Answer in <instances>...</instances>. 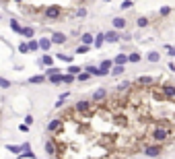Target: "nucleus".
I'll use <instances>...</instances> for the list:
<instances>
[{
	"label": "nucleus",
	"mask_w": 175,
	"mask_h": 159,
	"mask_svg": "<svg viewBox=\"0 0 175 159\" xmlns=\"http://www.w3.org/2000/svg\"><path fill=\"white\" fill-rule=\"evenodd\" d=\"M171 141H173V128L171 126H163V124H157L153 122L150 128L146 132V143H155V145H171Z\"/></svg>",
	"instance_id": "1"
},
{
	"label": "nucleus",
	"mask_w": 175,
	"mask_h": 159,
	"mask_svg": "<svg viewBox=\"0 0 175 159\" xmlns=\"http://www.w3.org/2000/svg\"><path fill=\"white\" fill-rule=\"evenodd\" d=\"M41 17H43L46 21H58V19L64 17V8L58 6V4H50V6H46L41 10Z\"/></svg>",
	"instance_id": "2"
},
{
	"label": "nucleus",
	"mask_w": 175,
	"mask_h": 159,
	"mask_svg": "<svg viewBox=\"0 0 175 159\" xmlns=\"http://www.w3.org/2000/svg\"><path fill=\"white\" fill-rule=\"evenodd\" d=\"M163 149H165V147H161V145H155V143H146V141H144V145L140 147V151L144 153V155H146V157H161L163 155Z\"/></svg>",
	"instance_id": "3"
},
{
	"label": "nucleus",
	"mask_w": 175,
	"mask_h": 159,
	"mask_svg": "<svg viewBox=\"0 0 175 159\" xmlns=\"http://www.w3.org/2000/svg\"><path fill=\"white\" fill-rule=\"evenodd\" d=\"M132 85H136L138 89H150V87H155V85H159V76H138Z\"/></svg>",
	"instance_id": "4"
},
{
	"label": "nucleus",
	"mask_w": 175,
	"mask_h": 159,
	"mask_svg": "<svg viewBox=\"0 0 175 159\" xmlns=\"http://www.w3.org/2000/svg\"><path fill=\"white\" fill-rule=\"evenodd\" d=\"M72 112H76V114H87V116H91L95 112V105L89 101V99H81V101H76V104L72 105Z\"/></svg>",
	"instance_id": "5"
},
{
	"label": "nucleus",
	"mask_w": 175,
	"mask_h": 159,
	"mask_svg": "<svg viewBox=\"0 0 175 159\" xmlns=\"http://www.w3.org/2000/svg\"><path fill=\"white\" fill-rule=\"evenodd\" d=\"M159 93L163 95V99H165V101L173 104V99H175V85H173V83L161 85V87H159Z\"/></svg>",
	"instance_id": "6"
},
{
	"label": "nucleus",
	"mask_w": 175,
	"mask_h": 159,
	"mask_svg": "<svg viewBox=\"0 0 175 159\" xmlns=\"http://www.w3.org/2000/svg\"><path fill=\"white\" fill-rule=\"evenodd\" d=\"M105 99H107V89H105V87H99V89L91 95L89 101H91V104H101V101H105Z\"/></svg>",
	"instance_id": "7"
},
{
	"label": "nucleus",
	"mask_w": 175,
	"mask_h": 159,
	"mask_svg": "<svg viewBox=\"0 0 175 159\" xmlns=\"http://www.w3.org/2000/svg\"><path fill=\"white\" fill-rule=\"evenodd\" d=\"M62 126H64V120H62V118H54V120H50V124H47L46 130L50 132V134H56L58 130H62Z\"/></svg>",
	"instance_id": "8"
},
{
	"label": "nucleus",
	"mask_w": 175,
	"mask_h": 159,
	"mask_svg": "<svg viewBox=\"0 0 175 159\" xmlns=\"http://www.w3.org/2000/svg\"><path fill=\"white\" fill-rule=\"evenodd\" d=\"M103 42H107V43H117L120 42V31H107V33H103Z\"/></svg>",
	"instance_id": "9"
},
{
	"label": "nucleus",
	"mask_w": 175,
	"mask_h": 159,
	"mask_svg": "<svg viewBox=\"0 0 175 159\" xmlns=\"http://www.w3.org/2000/svg\"><path fill=\"white\" fill-rule=\"evenodd\" d=\"M66 33H60V31H54V33H52V37H50V42L52 43H58V46H60V43H66Z\"/></svg>",
	"instance_id": "10"
},
{
	"label": "nucleus",
	"mask_w": 175,
	"mask_h": 159,
	"mask_svg": "<svg viewBox=\"0 0 175 159\" xmlns=\"http://www.w3.org/2000/svg\"><path fill=\"white\" fill-rule=\"evenodd\" d=\"M111 25H113V31H121V29H126L128 21H126L124 17H115L113 21H111Z\"/></svg>",
	"instance_id": "11"
},
{
	"label": "nucleus",
	"mask_w": 175,
	"mask_h": 159,
	"mask_svg": "<svg viewBox=\"0 0 175 159\" xmlns=\"http://www.w3.org/2000/svg\"><path fill=\"white\" fill-rule=\"evenodd\" d=\"M111 66H113V62H111L109 58H105V60H101V62H99V66H97V68L101 70L103 75H109V70H111Z\"/></svg>",
	"instance_id": "12"
},
{
	"label": "nucleus",
	"mask_w": 175,
	"mask_h": 159,
	"mask_svg": "<svg viewBox=\"0 0 175 159\" xmlns=\"http://www.w3.org/2000/svg\"><path fill=\"white\" fill-rule=\"evenodd\" d=\"M37 64H39V66H46V68H50V66H54V58H52L50 54H43L39 60H37Z\"/></svg>",
	"instance_id": "13"
},
{
	"label": "nucleus",
	"mask_w": 175,
	"mask_h": 159,
	"mask_svg": "<svg viewBox=\"0 0 175 159\" xmlns=\"http://www.w3.org/2000/svg\"><path fill=\"white\" fill-rule=\"evenodd\" d=\"M43 149H46V153H47V155H56V143H54V138H52V137H50V138L46 141Z\"/></svg>",
	"instance_id": "14"
},
{
	"label": "nucleus",
	"mask_w": 175,
	"mask_h": 159,
	"mask_svg": "<svg viewBox=\"0 0 175 159\" xmlns=\"http://www.w3.org/2000/svg\"><path fill=\"white\" fill-rule=\"evenodd\" d=\"M23 37H27V39H33V35H35V29L31 27V25H25V27H21V33Z\"/></svg>",
	"instance_id": "15"
},
{
	"label": "nucleus",
	"mask_w": 175,
	"mask_h": 159,
	"mask_svg": "<svg viewBox=\"0 0 175 159\" xmlns=\"http://www.w3.org/2000/svg\"><path fill=\"white\" fill-rule=\"evenodd\" d=\"M82 70H85V72H89L91 76H105V75L101 72V70H99L97 66H95V64H89V66H85Z\"/></svg>",
	"instance_id": "16"
},
{
	"label": "nucleus",
	"mask_w": 175,
	"mask_h": 159,
	"mask_svg": "<svg viewBox=\"0 0 175 159\" xmlns=\"http://www.w3.org/2000/svg\"><path fill=\"white\" fill-rule=\"evenodd\" d=\"M37 48L43 50V52H47V50L52 48V42H50V37H41V39H37Z\"/></svg>",
	"instance_id": "17"
},
{
	"label": "nucleus",
	"mask_w": 175,
	"mask_h": 159,
	"mask_svg": "<svg viewBox=\"0 0 175 159\" xmlns=\"http://www.w3.org/2000/svg\"><path fill=\"white\" fill-rule=\"evenodd\" d=\"M27 83L29 85H41V83H46V75L41 72V75H35L31 76V79H27Z\"/></svg>",
	"instance_id": "18"
},
{
	"label": "nucleus",
	"mask_w": 175,
	"mask_h": 159,
	"mask_svg": "<svg viewBox=\"0 0 175 159\" xmlns=\"http://www.w3.org/2000/svg\"><path fill=\"white\" fill-rule=\"evenodd\" d=\"M111 62H113L115 66H126V64H128V56L126 54H117L115 56V60H111Z\"/></svg>",
	"instance_id": "19"
},
{
	"label": "nucleus",
	"mask_w": 175,
	"mask_h": 159,
	"mask_svg": "<svg viewBox=\"0 0 175 159\" xmlns=\"http://www.w3.org/2000/svg\"><path fill=\"white\" fill-rule=\"evenodd\" d=\"M46 81H50L52 85H62V72H56V75L46 76Z\"/></svg>",
	"instance_id": "20"
},
{
	"label": "nucleus",
	"mask_w": 175,
	"mask_h": 159,
	"mask_svg": "<svg viewBox=\"0 0 175 159\" xmlns=\"http://www.w3.org/2000/svg\"><path fill=\"white\" fill-rule=\"evenodd\" d=\"M93 37H95L93 33H82V35H81L82 46H93Z\"/></svg>",
	"instance_id": "21"
},
{
	"label": "nucleus",
	"mask_w": 175,
	"mask_h": 159,
	"mask_svg": "<svg viewBox=\"0 0 175 159\" xmlns=\"http://www.w3.org/2000/svg\"><path fill=\"white\" fill-rule=\"evenodd\" d=\"M89 79H91V75H89V72H85V70H81L78 75L74 76V81H78V83H87Z\"/></svg>",
	"instance_id": "22"
},
{
	"label": "nucleus",
	"mask_w": 175,
	"mask_h": 159,
	"mask_svg": "<svg viewBox=\"0 0 175 159\" xmlns=\"http://www.w3.org/2000/svg\"><path fill=\"white\" fill-rule=\"evenodd\" d=\"M136 25H138L140 29H144V27L150 25V19H148V17H138V19H136Z\"/></svg>",
	"instance_id": "23"
},
{
	"label": "nucleus",
	"mask_w": 175,
	"mask_h": 159,
	"mask_svg": "<svg viewBox=\"0 0 175 159\" xmlns=\"http://www.w3.org/2000/svg\"><path fill=\"white\" fill-rule=\"evenodd\" d=\"M103 43H105V42H103V33H97V35L93 37V46L99 50V48H103Z\"/></svg>",
	"instance_id": "24"
},
{
	"label": "nucleus",
	"mask_w": 175,
	"mask_h": 159,
	"mask_svg": "<svg viewBox=\"0 0 175 159\" xmlns=\"http://www.w3.org/2000/svg\"><path fill=\"white\" fill-rule=\"evenodd\" d=\"M142 60V56L138 54V52H130L128 54V62H132V64H138Z\"/></svg>",
	"instance_id": "25"
},
{
	"label": "nucleus",
	"mask_w": 175,
	"mask_h": 159,
	"mask_svg": "<svg viewBox=\"0 0 175 159\" xmlns=\"http://www.w3.org/2000/svg\"><path fill=\"white\" fill-rule=\"evenodd\" d=\"M113 76H120V75H124L126 72V66H111V70H109Z\"/></svg>",
	"instance_id": "26"
},
{
	"label": "nucleus",
	"mask_w": 175,
	"mask_h": 159,
	"mask_svg": "<svg viewBox=\"0 0 175 159\" xmlns=\"http://www.w3.org/2000/svg\"><path fill=\"white\" fill-rule=\"evenodd\" d=\"M81 70H82V66H74V64H70L66 72H68V75H72V76H76L78 72H81Z\"/></svg>",
	"instance_id": "27"
},
{
	"label": "nucleus",
	"mask_w": 175,
	"mask_h": 159,
	"mask_svg": "<svg viewBox=\"0 0 175 159\" xmlns=\"http://www.w3.org/2000/svg\"><path fill=\"white\" fill-rule=\"evenodd\" d=\"M169 14H171V6H161V8H159V17L167 19Z\"/></svg>",
	"instance_id": "28"
},
{
	"label": "nucleus",
	"mask_w": 175,
	"mask_h": 159,
	"mask_svg": "<svg viewBox=\"0 0 175 159\" xmlns=\"http://www.w3.org/2000/svg\"><path fill=\"white\" fill-rule=\"evenodd\" d=\"M74 17H78V19H85V17H87V8H85V6H78L76 10H74Z\"/></svg>",
	"instance_id": "29"
},
{
	"label": "nucleus",
	"mask_w": 175,
	"mask_h": 159,
	"mask_svg": "<svg viewBox=\"0 0 175 159\" xmlns=\"http://www.w3.org/2000/svg\"><path fill=\"white\" fill-rule=\"evenodd\" d=\"M146 58H148V62H159V60H161V54H159V52H150Z\"/></svg>",
	"instance_id": "30"
},
{
	"label": "nucleus",
	"mask_w": 175,
	"mask_h": 159,
	"mask_svg": "<svg viewBox=\"0 0 175 159\" xmlns=\"http://www.w3.org/2000/svg\"><path fill=\"white\" fill-rule=\"evenodd\" d=\"M66 99H68V93H64V95H60V97H58V101L54 104V108H58V110H60L62 105H64V101H66Z\"/></svg>",
	"instance_id": "31"
},
{
	"label": "nucleus",
	"mask_w": 175,
	"mask_h": 159,
	"mask_svg": "<svg viewBox=\"0 0 175 159\" xmlns=\"http://www.w3.org/2000/svg\"><path fill=\"white\" fill-rule=\"evenodd\" d=\"M6 149L10 153H14V155H19V153L23 151V147H21V145H6Z\"/></svg>",
	"instance_id": "32"
},
{
	"label": "nucleus",
	"mask_w": 175,
	"mask_h": 159,
	"mask_svg": "<svg viewBox=\"0 0 175 159\" xmlns=\"http://www.w3.org/2000/svg\"><path fill=\"white\" fill-rule=\"evenodd\" d=\"M27 50L29 52H37V42H35V39H27Z\"/></svg>",
	"instance_id": "33"
},
{
	"label": "nucleus",
	"mask_w": 175,
	"mask_h": 159,
	"mask_svg": "<svg viewBox=\"0 0 175 159\" xmlns=\"http://www.w3.org/2000/svg\"><path fill=\"white\" fill-rule=\"evenodd\" d=\"M56 58H58V60H62V62L72 64V56H68V54H56Z\"/></svg>",
	"instance_id": "34"
},
{
	"label": "nucleus",
	"mask_w": 175,
	"mask_h": 159,
	"mask_svg": "<svg viewBox=\"0 0 175 159\" xmlns=\"http://www.w3.org/2000/svg\"><path fill=\"white\" fill-rule=\"evenodd\" d=\"M74 83V76L72 75H62V85H70Z\"/></svg>",
	"instance_id": "35"
},
{
	"label": "nucleus",
	"mask_w": 175,
	"mask_h": 159,
	"mask_svg": "<svg viewBox=\"0 0 175 159\" xmlns=\"http://www.w3.org/2000/svg\"><path fill=\"white\" fill-rule=\"evenodd\" d=\"M10 29H13L14 33H21V25H19V21H17V19H13V21H10Z\"/></svg>",
	"instance_id": "36"
},
{
	"label": "nucleus",
	"mask_w": 175,
	"mask_h": 159,
	"mask_svg": "<svg viewBox=\"0 0 175 159\" xmlns=\"http://www.w3.org/2000/svg\"><path fill=\"white\" fill-rule=\"evenodd\" d=\"M132 6H134V2H132V0H124V2L120 4L121 10H128V8H132Z\"/></svg>",
	"instance_id": "37"
},
{
	"label": "nucleus",
	"mask_w": 175,
	"mask_h": 159,
	"mask_svg": "<svg viewBox=\"0 0 175 159\" xmlns=\"http://www.w3.org/2000/svg\"><path fill=\"white\" fill-rule=\"evenodd\" d=\"M89 50H91V46H78L76 48V54H87Z\"/></svg>",
	"instance_id": "38"
},
{
	"label": "nucleus",
	"mask_w": 175,
	"mask_h": 159,
	"mask_svg": "<svg viewBox=\"0 0 175 159\" xmlns=\"http://www.w3.org/2000/svg\"><path fill=\"white\" fill-rule=\"evenodd\" d=\"M0 87H2V89H10V81H6V79L0 76Z\"/></svg>",
	"instance_id": "39"
},
{
	"label": "nucleus",
	"mask_w": 175,
	"mask_h": 159,
	"mask_svg": "<svg viewBox=\"0 0 175 159\" xmlns=\"http://www.w3.org/2000/svg\"><path fill=\"white\" fill-rule=\"evenodd\" d=\"M19 52H21V54H27V52H29V50H27V42H21L19 43Z\"/></svg>",
	"instance_id": "40"
},
{
	"label": "nucleus",
	"mask_w": 175,
	"mask_h": 159,
	"mask_svg": "<svg viewBox=\"0 0 175 159\" xmlns=\"http://www.w3.org/2000/svg\"><path fill=\"white\" fill-rule=\"evenodd\" d=\"M165 50H167V56H169V58H173V56H175V50H173V46H165Z\"/></svg>",
	"instance_id": "41"
},
{
	"label": "nucleus",
	"mask_w": 175,
	"mask_h": 159,
	"mask_svg": "<svg viewBox=\"0 0 175 159\" xmlns=\"http://www.w3.org/2000/svg\"><path fill=\"white\" fill-rule=\"evenodd\" d=\"M120 39H124V42H130V39H132V33H130V31H126L124 35H120Z\"/></svg>",
	"instance_id": "42"
},
{
	"label": "nucleus",
	"mask_w": 175,
	"mask_h": 159,
	"mask_svg": "<svg viewBox=\"0 0 175 159\" xmlns=\"http://www.w3.org/2000/svg\"><path fill=\"white\" fill-rule=\"evenodd\" d=\"M19 130H21V132H29V126H27V124H21Z\"/></svg>",
	"instance_id": "43"
},
{
	"label": "nucleus",
	"mask_w": 175,
	"mask_h": 159,
	"mask_svg": "<svg viewBox=\"0 0 175 159\" xmlns=\"http://www.w3.org/2000/svg\"><path fill=\"white\" fill-rule=\"evenodd\" d=\"M25 122H27V126H31V124H33V116H27V118H25Z\"/></svg>",
	"instance_id": "44"
},
{
	"label": "nucleus",
	"mask_w": 175,
	"mask_h": 159,
	"mask_svg": "<svg viewBox=\"0 0 175 159\" xmlns=\"http://www.w3.org/2000/svg\"><path fill=\"white\" fill-rule=\"evenodd\" d=\"M74 2H76V4H87L89 0H74Z\"/></svg>",
	"instance_id": "45"
},
{
	"label": "nucleus",
	"mask_w": 175,
	"mask_h": 159,
	"mask_svg": "<svg viewBox=\"0 0 175 159\" xmlns=\"http://www.w3.org/2000/svg\"><path fill=\"white\" fill-rule=\"evenodd\" d=\"M14 2H19V4H23V2H25V0H14Z\"/></svg>",
	"instance_id": "46"
},
{
	"label": "nucleus",
	"mask_w": 175,
	"mask_h": 159,
	"mask_svg": "<svg viewBox=\"0 0 175 159\" xmlns=\"http://www.w3.org/2000/svg\"><path fill=\"white\" fill-rule=\"evenodd\" d=\"M103 2H111V0H103Z\"/></svg>",
	"instance_id": "47"
},
{
	"label": "nucleus",
	"mask_w": 175,
	"mask_h": 159,
	"mask_svg": "<svg viewBox=\"0 0 175 159\" xmlns=\"http://www.w3.org/2000/svg\"><path fill=\"white\" fill-rule=\"evenodd\" d=\"M0 19H2V14H0Z\"/></svg>",
	"instance_id": "48"
},
{
	"label": "nucleus",
	"mask_w": 175,
	"mask_h": 159,
	"mask_svg": "<svg viewBox=\"0 0 175 159\" xmlns=\"http://www.w3.org/2000/svg\"><path fill=\"white\" fill-rule=\"evenodd\" d=\"M0 2H2V0H0Z\"/></svg>",
	"instance_id": "49"
}]
</instances>
